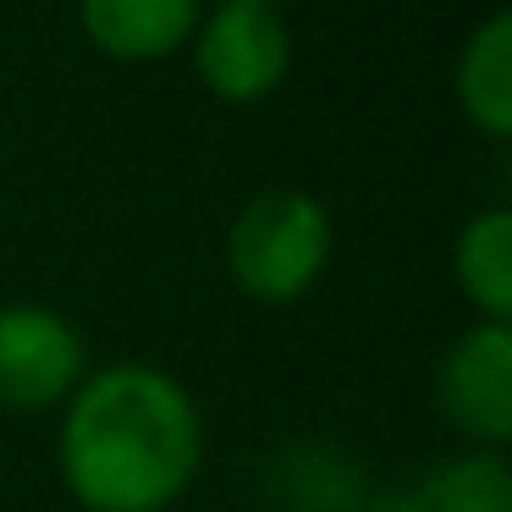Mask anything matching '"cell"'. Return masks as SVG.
I'll return each mask as SVG.
<instances>
[{"label":"cell","instance_id":"obj_9","mask_svg":"<svg viewBox=\"0 0 512 512\" xmlns=\"http://www.w3.org/2000/svg\"><path fill=\"white\" fill-rule=\"evenodd\" d=\"M452 287L474 320L512 325V210L485 204L452 237Z\"/></svg>","mask_w":512,"mask_h":512},{"label":"cell","instance_id":"obj_6","mask_svg":"<svg viewBox=\"0 0 512 512\" xmlns=\"http://www.w3.org/2000/svg\"><path fill=\"white\" fill-rule=\"evenodd\" d=\"M204 0H78V28L105 61L149 67L188 50Z\"/></svg>","mask_w":512,"mask_h":512},{"label":"cell","instance_id":"obj_5","mask_svg":"<svg viewBox=\"0 0 512 512\" xmlns=\"http://www.w3.org/2000/svg\"><path fill=\"white\" fill-rule=\"evenodd\" d=\"M435 408L468 446L507 452L512 441V325L468 320L435 364Z\"/></svg>","mask_w":512,"mask_h":512},{"label":"cell","instance_id":"obj_4","mask_svg":"<svg viewBox=\"0 0 512 512\" xmlns=\"http://www.w3.org/2000/svg\"><path fill=\"white\" fill-rule=\"evenodd\" d=\"M89 342L50 303H0V408L56 413L89 375Z\"/></svg>","mask_w":512,"mask_h":512},{"label":"cell","instance_id":"obj_3","mask_svg":"<svg viewBox=\"0 0 512 512\" xmlns=\"http://www.w3.org/2000/svg\"><path fill=\"white\" fill-rule=\"evenodd\" d=\"M193 78L210 100L232 105V111H254V105L276 100L292 78V45L287 12L270 6H204L199 28L188 39Z\"/></svg>","mask_w":512,"mask_h":512},{"label":"cell","instance_id":"obj_2","mask_svg":"<svg viewBox=\"0 0 512 512\" xmlns=\"http://www.w3.org/2000/svg\"><path fill=\"white\" fill-rule=\"evenodd\" d=\"M336 259V221L320 193L276 182L237 204L221 243L226 281L254 309H292L325 281Z\"/></svg>","mask_w":512,"mask_h":512},{"label":"cell","instance_id":"obj_7","mask_svg":"<svg viewBox=\"0 0 512 512\" xmlns=\"http://www.w3.org/2000/svg\"><path fill=\"white\" fill-rule=\"evenodd\" d=\"M452 100L463 122L490 144L512 138V12H485L452 61Z\"/></svg>","mask_w":512,"mask_h":512},{"label":"cell","instance_id":"obj_8","mask_svg":"<svg viewBox=\"0 0 512 512\" xmlns=\"http://www.w3.org/2000/svg\"><path fill=\"white\" fill-rule=\"evenodd\" d=\"M369 512H512V468L507 452L463 446L457 457L435 463L424 479L386 490Z\"/></svg>","mask_w":512,"mask_h":512},{"label":"cell","instance_id":"obj_1","mask_svg":"<svg viewBox=\"0 0 512 512\" xmlns=\"http://www.w3.org/2000/svg\"><path fill=\"white\" fill-rule=\"evenodd\" d=\"M56 413V474L83 512H171L204 474L199 397L149 358L89 369Z\"/></svg>","mask_w":512,"mask_h":512},{"label":"cell","instance_id":"obj_10","mask_svg":"<svg viewBox=\"0 0 512 512\" xmlns=\"http://www.w3.org/2000/svg\"><path fill=\"white\" fill-rule=\"evenodd\" d=\"M204 6H270V12H287V0H204Z\"/></svg>","mask_w":512,"mask_h":512}]
</instances>
